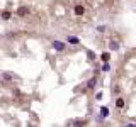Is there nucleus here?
Masks as SVG:
<instances>
[{
	"mask_svg": "<svg viewBox=\"0 0 136 127\" xmlns=\"http://www.w3.org/2000/svg\"><path fill=\"white\" fill-rule=\"evenodd\" d=\"M83 12H85V9L82 5H75V14L77 15H83Z\"/></svg>",
	"mask_w": 136,
	"mask_h": 127,
	"instance_id": "nucleus-5",
	"label": "nucleus"
},
{
	"mask_svg": "<svg viewBox=\"0 0 136 127\" xmlns=\"http://www.w3.org/2000/svg\"><path fill=\"white\" fill-rule=\"evenodd\" d=\"M111 66H109V63H104V66H102V71H109Z\"/></svg>",
	"mask_w": 136,
	"mask_h": 127,
	"instance_id": "nucleus-13",
	"label": "nucleus"
},
{
	"mask_svg": "<svg viewBox=\"0 0 136 127\" xmlns=\"http://www.w3.org/2000/svg\"><path fill=\"white\" fill-rule=\"evenodd\" d=\"M73 125H75V127H83V125H85V120H75Z\"/></svg>",
	"mask_w": 136,
	"mask_h": 127,
	"instance_id": "nucleus-10",
	"label": "nucleus"
},
{
	"mask_svg": "<svg viewBox=\"0 0 136 127\" xmlns=\"http://www.w3.org/2000/svg\"><path fill=\"white\" fill-rule=\"evenodd\" d=\"M109 49H111V51H117L119 49V44L116 43V41H111V43H109Z\"/></svg>",
	"mask_w": 136,
	"mask_h": 127,
	"instance_id": "nucleus-6",
	"label": "nucleus"
},
{
	"mask_svg": "<svg viewBox=\"0 0 136 127\" xmlns=\"http://www.w3.org/2000/svg\"><path fill=\"white\" fill-rule=\"evenodd\" d=\"M104 117H109V109L107 107H100V119Z\"/></svg>",
	"mask_w": 136,
	"mask_h": 127,
	"instance_id": "nucleus-4",
	"label": "nucleus"
},
{
	"mask_svg": "<svg viewBox=\"0 0 136 127\" xmlns=\"http://www.w3.org/2000/svg\"><path fill=\"white\" fill-rule=\"evenodd\" d=\"M124 127H136V124H126Z\"/></svg>",
	"mask_w": 136,
	"mask_h": 127,
	"instance_id": "nucleus-14",
	"label": "nucleus"
},
{
	"mask_svg": "<svg viewBox=\"0 0 136 127\" xmlns=\"http://www.w3.org/2000/svg\"><path fill=\"white\" fill-rule=\"evenodd\" d=\"M68 43H72V44H78V39L73 37V36H70V37H68Z\"/></svg>",
	"mask_w": 136,
	"mask_h": 127,
	"instance_id": "nucleus-12",
	"label": "nucleus"
},
{
	"mask_svg": "<svg viewBox=\"0 0 136 127\" xmlns=\"http://www.w3.org/2000/svg\"><path fill=\"white\" fill-rule=\"evenodd\" d=\"M53 48L56 51H63L65 49V43H61V41H53Z\"/></svg>",
	"mask_w": 136,
	"mask_h": 127,
	"instance_id": "nucleus-1",
	"label": "nucleus"
},
{
	"mask_svg": "<svg viewBox=\"0 0 136 127\" xmlns=\"http://www.w3.org/2000/svg\"><path fill=\"white\" fill-rule=\"evenodd\" d=\"M95 85H97V78L94 76V78H90V80L87 81V88H94Z\"/></svg>",
	"mask_w": 136,
	"mask_h": 127,
	"instance_id": "nucleus-3",
	"label": "nucleus"
},
{
	"mask_svg": "<svg viewBox=\"0 0 136 127\" xmlns=\"http://www.w3.org/2000/svg\"><path fill=\"white\" fill-rule=\"evenodd\" d=\"M116 105H117V109H123V107H124V100L117 98V100H116Z\"/></svg>",
	"mask_w": 136,
	"mask_h": 127,
	"instance_id": "nucleus-8",
	"label": "nucleus"
},
{
	"mask_svg": "<svg viewBox=\"0 0 136 127\" xmlns=\"http://www.w3.org/2000/svg\"><path fill=\"white\" fill-rule=\"evenodd\" d=\"M100 59L104 61V63H107V61L111 59V58H109V53H102V56H100Z\"/></svg>",
	"mask_w": 136,
	"mask_h": 127,
	"instance_id": "nucleus-9",
	"label": "nucleus"
},
{
	"mask_svg": "<svg viewBox=\"0 0 136 127\" xmlns=\"http://www.w3.org/2000/svg\"><path fill=\"white\" fill-rule=\"evenodd\" d=\"M27 7H19V10H17V15H21V17H24V15H27Z\"/></svg>",
	"mask_w": 136,
	"mask_h": 127,
	"instance_id": "nucleus-2",
	"label": "nucleus"
},
{
	"mask_svg": "<svg viewBox=\"0 0 136 127\" xmlns=\"http://www.w3.org/2000/svg\"><path fill=\"white\" fill-rule=\"evenodd\" d=\"M2 78H4L5 81H10V80H12V75H9V73H2Z\"/></svg>",
	"mask_w": 136,
	"mask_h": 127,
	"instance_id": "nucleus-11",
	"label": "nucleus"
},
{
	"mask_svg": "<svg viewBox=\"0 0 136 127\" xmlns=\"http://www.w3.org/2000/svg\"><path fill=\"white\" fill-rule=\"evenodd\" d=\"M2 19H4V20H9V19H10V12H9V10L2 12Z\"/></svg>",
	"mask_w": 136,
	"mask_h": 127,
	"instance_id": "nucleus-7",
	"label": "nucleus"
}]
</instances>
